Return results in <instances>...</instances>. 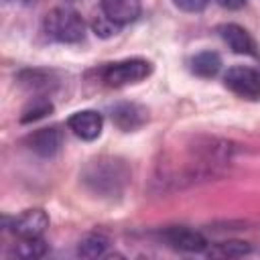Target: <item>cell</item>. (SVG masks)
Here are the masks:
<instances>
[{
    "mask_svg": "<svg viewBox=\"0 0 260 260\" xmlns=\"http://www.w3.org/2000/svg\"><path fill=\"white\" fill-rule=\"evenodd\" d=\"M43 28L57 43H79L85 37L83 18L71 8H53L45 14Z\"/></svg>",
    "mask_w": 260,
    "mask_h": 260,
    "instance_id": "1",
    "label": "cell"
},
{
    "mask_svg": "<svg viewBox=\"0 0 260 260\" xmlns=\"http://www.w3.org/2000/svg\"><path fill=\"white\" fill-rule=\"evenodd\" d=\"M128 181V173L122 162L114 158L93 160L85 171V183L98 193H118L122 185Z\"/></svg>",
    "mask_w": 260,
    "mask_h": 260,
    "instance_id": "2",
    "label": "cell"
},
{
    "mask_svg": "<svg viewBox=\"0 0 260 260\" xmlns=\"http://www.w3.org/2000/svg\"><path fill=\"white\" fill-rule=\"evenodd\" d=\"M150 71H152V65L146 59H124V61L108 63L100 71V75L106 85L122 87V85H130L146 79Z\"/></svg>",
    "mask_w": 260,
    "mask_h": 260,
    "instance_id": "3",
    "label": "cell"
},
{
    "mask_svg": "<svg viewBox=\"0 0 260 260\" xmlns=\"http://www.w3.org/2000/svg\"><path fill=\"white\" fill-rule=\"evenodd\" d=\"M223 83L244 100H260V75L246 65H234L225 71Z\"/></svg>",
    "mask_w": 260,
    "mask_h": 260,
    "instance_id": "4",
    "label": "cell"
},
{
    "mask_svg": "<svg viewBox=\"0 0 260 260\" xmlns=\"http://www.w3.org/2000/svg\"><path fill=\"white\" fill-rule=\"evenodd\" d=\"M49 228V215L43 209H26L20 215L12 219V234L18 240H28V238H43L45 230Z\"/></svg>",
    "mask_w": 260,
    "mask_h": 260,
    "instance_id": "5",
    "label": "cell"
},
{
    "mask_svg": "<svg viewBox=\"0 0 260 260\" xmlns=\"http://www.w3.org/2000/svg\"><path fill=\"white\" fill-rule=\"evenodd\" d=\"M162 238L171 248L181 250V252H203V250H207V240L199 232L189 230L185 225H173V228L165 230Z\"/></svg>",
    "mask_w": 260,
    "mask_h": 260,
    "instance_id": "6",
    "label": "cell"
},
{
    "mask_svg": "<svg viewBox=\"0 0 260 260\" xmlns=\"http://www.w3.org/2000/svg\"><path fill=\"white\" fill-rule=\"evenodd\" d=\"M219 37L223 39V43L238 55H250V57H256L258 55V47H256V41L252 39V35L240 26V24H234V22H228V24H221L217 28Z\"/></svg>",
    "mask_w": 260,
    "mask_h": 260,
    "instance_id": "7",
    "label": "cell"
},
{
    "mask_svg": "<svg viewBox=\"0 0 260 260\" xmlns=\"http://www.w3.org/2000/svg\"><path fill=\"white\" fill-rule=\"evenodd\" d=\"M67 126H69V130L77 138H81V140H95L102 134L104 118L95 110H81V112H75V114L69 116Z\"/></svg>",
    "mask_w": 260,
    "mask_h": 260,
    "instance_id": "8",
    "label": "cell"
},
{
    "mask_svg": "<svg viewBox=\"0 0 260 260\" xmlns=\"http://www.w3.org/2000/svg\"><path fill=\"white\" fill-rule=\"evenodd\" d=\"M26 144L32 152H37L43 158H51L59 152L61 144H63V134L57 126H49V128H39L37 132L28 134Z\"/></svg>",
    "mask_w": 260,
    "mask_h": 260,
    "instance_id": "9",
    "label": "cell"
},
{
    "mask_svg": "<svg viewBox=\"0 0 260 260\" xmlns=\"http://www.w3.org/2000/svg\"><path fill=\"white\" fill-rule=\"evenodd\" d=\"M146 118H148L146 110L138 104H132V102H122V104H116L112 108V122L124 132L138 130L146 122Z\"/></svg>",
    "mask_w": 260,
    "mask_h": 260,
    "instance_id": "10",
    "label": "cell"
},
{
    "mask_svg": "<svg viewBox=\"0 0 260 260\" xmlns=\"http://www.w3.org/2000/svg\"><path fill=\"white\" fill-rule=\"evenodd\" d=\"M102 12L116 24L124 26L138 18L140 0H102Z\"/></svg>",
    "mask_w": 260,
    "mask_h": 260,
    "instance_id": "11",
    "label": "cell"
},
{
    "mask_svg": "<svg viewBox=\"0 0 260 260\" xmlns=\"http://www.w3.org/2000/svg\"><path fill=\"white\" fill-rule=\"evenodd\" d=\"M221 69V57L215 51H201L191 59V71L199 77H213Z\"/></svg>",
    "mask_w": 260,
    "mask_h": 260,
    "instance_id": "12",
    "label": "cell"
},
{
    "mask_svg": "<svg viewBox=\"0 0 260 260\" xmlns=\"http://www.w3.org/2000/svg\"><path fill=\"white\" fill-rule=\"evenodd\" d=\"M108 246H110V240L104 234L93 232V234H87L81 238V242L77 246V254L81 258H100L106 254Z\"/></svg>",
    "mask_w": 260,
    "mask_h": 260,
    "instance_id": "13",
    "label": "cell"
},
{
    "mask_svg": "<svg viewBox=\"0 0 260 260\" xmlns=\"http://www.w3.org/2000/svg\"><path fill=\"white\" fill-rule=\"evenodd\" d=\"M252 248L248 242L242 240H230V242H219L215 246H211L207 250V256L211 258H240L244 254H248Z\"/></svg>",
    "mask_w": 260,
    "mask_h": 260,
    "instance_id": "14",
    "label": "cell"
},
{
    "mask_svg": "<svg viewBox=\"0 0 260 260\" xmlns=\"http://www.w3.org/2000/svg\"><path fill=\"white\" fill-rule=\"evenodd\" d=\"M14 254L18 258H24V260H35V258H41L47 254V244L43 238H28V240H20L14 248Z\"/></svg>",
    "mask_w": 260,
    "mask_h": 260,
    "instance_id": "15",
    "label": "cell"
},
{
    "mask_svg": "<svg viewBox=\"0 0 260 260\" xmlns=\"http://www.w3.org/2000/svg\"><path fill=\"white\" fill-rule=\"evenodd\" d=\"M53 112V104L49 102V100H45V98H35L24 110H22V116H20V122H35V120H39V118H43V116H47V114H51Z\"/></svg>",
    "mask_w": 260,
    "mask_h": 260,
    "instance_id": "16",
    "label": "cell"
},
{
    "mask_svg": "<svg viewBox=\"0 0 260 260\" xmlns=\"http://www.w3.org/2000/svg\"><path fill=\"white\" fill-rule=\"evenodd\" d=\"M118 28H120V24H116L114 20H110L106 14L98 16V18L93 20V30H95V35H100V37H104V39L116 35Z\"/></svg>",
    "mask_w": 260,
    "mask_h": 260,
    "instance_id": "17",
    "label": "cell"
},
{
    "mask_svg": "<svg viewBox=\"0 0 260 260\" xmlns=\"http://www.w3.org/2000/svg\"><path fill=\"white\" fill-rule=\"evenodd\" d=\"M173 2L183 12H201L209 4V0H173Z\"/></svg>",
    "mask_w": 260,
    "mask_h": 260,
    "instance_id": "18",
    "label": "cell"
},
{
    "mask_svg": "<svg viewBox=\"0 0 260 260\" xmlns=\"http://www.w3.org/2000/svg\"><path fill=\"white\" fill-rule=\"evenodd\" d=\"M223 8H230V10H238V8H242L244 4H246V0H217Z\"/></svg>",
    "mask_w": 260,
    "mask_h": 260,
    "instance_id": "19",
    "label": "cell"
}]
</instances>
